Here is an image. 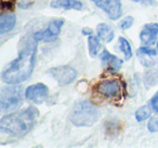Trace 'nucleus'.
Returning a JSON list of instances; mask_svg holds the SVG:
<instances>
[{"label": "nucleus", "instance_id": "nucleus-12", "mask_svg": "<svg viewBox=\"0 0 158 148\" xmlns=\"http://www.w3.org/2000/svg\"><path fill=\"white\" fill-rule=\"evenodd\" d=\"M51 8L63 10H77L82 9V3L79 0H51Z\"/></svg>", "mask_w": 158, "mask_h": 148}, {"label": "nucleus", "instance_id": "nucleus-2", "mask_svg": "<svg viewBox=\"0 0 158 148\" xmlns=\"http://www.w3.org/2000/svg\"><path fill=\"white\" fill-rule=\"evenodd\" d=\"M38 118L39 110L34 106H29L20 111H13L1 118L0 131L10 136H24L33 130Z\"/></svg>", "mask_w": 158, "mask_h": 148}, {"label": "nucleus", "instance_id": "nucleus-20", "mask_svg": "<svg viewBox=\"0 0 158 148\" xmlns=\"http://www.w3.org/2000/svg\"><path fill=\"white\" fill-rule=\"evenodd\" d=\"M158 51L156 49H153V48H149L147 46H144V47H140L138 49V55L140 56H144V57H155L157 55Z\"/></svg>", "mask_w": 158, "mask_h": 148}, {"label": "nucleus", "instance_id": "nucleus-18", "mask_svg": "<svg viewBox=\"0 0 158 148\" xmlns=\"http://www.w3.org/2000/svg\"><path fill=\"white\" fill-rule=\"evenodd\" d=\"M151 109H149L148 106H142L135 111L134 117H135V120L138 122H143L151 118Z\"/></svg>", "mask_w": 158, "mask_h": 148}, {"label": "nucleus", "instance_id": "nucleus-9", "mask_svg": "<svg viewBox=\"0 0 158 148\" xmlns=\"http://www.w3.org/2000/svg\"><path fill=\"white\" fill-rule=\"evenodd\" d=\"M158 36V23H147L140 33V40L143 46L151 47L156 44Z\"/></svg>", "mask_w": 158, "mask_h": 148}, {"label": "nucleus", "instance_id": "nucleus-14", "mask_svg": "<svg viewBox=\"0 0 158 148\" xmlns=\"http://www.w3.org/2000/svg\"><path fill=\"white\" fill-rule=\"evenodd\" d=\"M88 49H89V53H90L91 57L92 58L97 57L100 49H101L100 38L93 35L88 36Z\"/></svg>", "mask_w": 158, "mask_h": 148}, {"label": "nucleus", "instance_id": "nucleus-13", "mask_svg": "<svg viewBox=\"0 0 158 148\" xmlns=\"http://www.w3.org/2000/svg\"><path fill=\"white\" fill-rule=\"evenodd\" d=\"M97 34L98 37L103 43H110L115 37V32L112 27L106 23H100L97 26Z\"/></svg>", "mask_w": 158, "mask_h": 148}, {"label": "nucleus", "instance_id": "nucleus-25", "mask_svg": "<svg viewBox=\"0 0 158 148\" xmlns=\"http://www.w3.org/2000/svg\"><path fill=\"white\" fill-rule=\"evenodd\" d=\"M157 51H158V40H157Z\"/></svg>", "mask_w": 158, "mask_h": 148}, {"label": "nucleus", "instance_id": "nucleus-5", "mask_svg": "<svg viewBox=\"0 0 158 148\" xmlns=\"http://www.w3.org/2000/svg\"><path fill=\"white\" fill-rule=\"evenodd\" d=\"M97 93L110 100H119L123 96V87L118 80H105L94 86Z\"/></svg>", "mask_w": 158, "mask_h": 148}, {"label": "nucleus", "instance_id": "nucleus-17", "mask_svg": "<svg viewBox=\"0 0 158 148\" xmlns=\"http://www.w3.org/2000/svg\"><path fill=\"white\" fill-rule=\"evenodd\" d=\"M64 25V20L63 19H56V20H52L50 23H49L48 27L47 29L50 31V33L52 34L53 36L57 37L59 34L61 33L62 26Z\"/></svg>", "mask_w": 158, "mask_h": 148}, {"label": "nucleus", "instance_id": "nucleus-11", "mask_svg": "<svg viewBox=\"0 0 158 148\" xmlns=\"http://www.w3.org/2000/svg\"><path fill=\"white\" fill-rule=\"evenodd\" d=\"M16 25V16L15 14L10 12H3L0 16V34L3 35L9 33L15 27Z\"/></svg>", "mask_w": 158, "mask_h": 148}, {"label": "nucleus", "instance_id": "nucleus-4", "mask_svg": "<svg viewBox=\"0 0 158 148\" xmlns=\"http://www.w3.org/2000/svg\"><path fill=\"white\" fill-rule=\"evenodd\" d=\"M23 88L19 84H10L3 87L0 94V108L2 112H13L22 107Z\"/></svg>", "mask_w": 158, "mask_h": 148}, {"label": "nucleus", "instance_id": "nucleus-22", "mask_svg": "<svg viewBox=\"0 0 158 148\" xmlns=\"http://www.w3.org/2000/svg\"><path fill=\"white\" fill-rule=\"evenodd\" d=\"M147 130L151 133L158 132V117H151L147 123Z\"/></svg>", "mask_w": 158, "mask_h": 148}, {"label": "nucleus", "instance_id": "nucleus-1", "mask_svg": "<svg viewBox=\"0 0 158 148\" xmlns=\"http://www.w3.org/2000/svg\"><path fill=\"white\" fill-rule=\"evenodd\" d=\"M22 47L19 56L12 60L3 70L1 78L6 84H21L31 78L35 68L36 55H37L38 42L34 37L21 42Z\"/></svg>", "mask_w": 158, "mask_h": 148}, {"label": "nucleus", "instance_id": "nucleus-3", "mask_svg": "<svg viewBox=\"0 0 158 148\" xmlns=\"http://www.w3.org/2000/svg\"><path fill=\"white\" fill-rule=\"evenodd\" d=\"M100 112L89 100H81L74 105L69 114V120L75 126L89 128L99 120Z\"/></svg>", "mask_w": 158, "mask_h": 148}, {"label": "nucleus", "instance_id": "nucleus-16", "mask_svg": "<svg viewBox=\"0 0 158 148\" xmlns=\"http://www.w3.org/2000/svg\"><path fill=\"white\" fill-rule=\"evenodd\" d=\"M34 39L37 40L38 43L44 42V43H49V42H53L55 39V36H53L52 34L50 33L48 29H40V31H37L35 34L33 35Z\"/></svg>", "mask_w": 158, "mask_h": 148}, {"label": "nucleus", "instance_id": "nucleus-23", "mask_svg": "<svg viewBox=\"0 0 158 148\" xmlns=\"http://www.w3.org/2000/svg\"><path fill=\"white\" fill-rule=\"evenodd\" d=\"M151 107L156 113H158V92H156L155 95L151 99Z\"/></svg>", "mask_w": 158, "mask_h": 148}, {"label": "nucleus", "instance_id": "nucleus-24", "mask_svg": "<svg viewBox=\"0 0 158 148\" xmlns=\"http://www.w3.org/2000/svg\"><path fill=\"white\" fill-rule=\"evenodd\" d=\"M81 33H82V35H85V36H90L93 34V31L91 29H89V27H85V29H82Z\"/></svg>", "mask_w": 158, "mask_h": 148}, {"label": "nucleus", "instance_id": "nucleus-21", "mask_svg": "<svg viewBox=\"0 0 158 148\" xmlns=\"http://www.w3.org/2000/svg\"><path fill=\"white\" fill-rule=\"evenodd\" d=\"M133 23H134V19L132 18V16H126L125 19H123V20L119 22L118 26L120 27L121 29L126 31V29H130V27L133 25Z\"/></svg>", "mask_w": 158, "mask_h": 148}, {"label": "nucleus", "instance_id": "nucleus-7", "mask_svg": "<svg viewBox=\"0 0 158 148\" xmlns=\"http://www.w3.org/2000/svg\"><path fill=\"white\" fill-rule=\"evenodd\" d=\"M24 97L26 100L36 105H41L49 97V88L44 83H36L26 87L24 92Z\"/></svg>", "mask_w": 158, "mask_h": 148}, {"label": "nucleus", "instance_id": "nucleus-10", "mask_svg": "<svg viewBox=\"0 0 158 148\" xmlns=\"http://www.w3.org/2000/svg\"><path fill=\"white\" fill-rule=\"evenodd\" d=\"M100 58H101V61H102V63H103V65H105L106 68L110 69V71H118V70H120L121 66H123V60L119 59L116 56L112 55V53L108 50H106V49H104V50L102 51Z\"/></svg>", "mask_w": 158, "mask_h": 148}, {"label": "nucleus", "instance_id": "nucleus-6", "mask_svg": "<svg viewBox=\"0 0 158 148\" xmlns=\"http://www.w3.org/2000/svg\"><path fill=\"white\" fill-rule=\"evenodd\" d=\"M48 73L61 86H65L73 83L77 78V71L70 65H59L50 69Z\"/></svg>", "mask_w": 158, "mask_h": 148}, {"label": "nucleus", "instance_id": "nucleus-8", "mask_svg": "<svg viewBox=\"0 0 158 148\" xmlns=\"http://www.w3.org/2000/svg\"><path fill=\"white\" fill-rule=\"evenodd\" d=\"M91 1L112 21H117L123 14V5L120 0H91Z\"/></svg>", "mask_w": 158, "mask_h": 148}, {"label": "nucleus", "instance_id": "nucleus-15", "mask_svg": "<svg viewBox=\"0 0 158 148\" xmlns=\"http://www.w3.org/2000/svg\"><path fill=\"white\" fill-rule=\"evenodd\" d=\"M118 47H119V50L123 53L126 60L131 59V58H132L131 45H130V43L128 42L125 37H121V36H120V37L118 38Z\"/></svg>", "mask_w": 158, "mask_h": 148}, {"label": "nucleus", "instance_id": "nucleus-19", "mask_svg": "<svg viewBox=\"0 0 158 148\" xmlns=\"http://www.w3.org/2000/svg\"><path fill=\"white\" fill-rule=\"evenodd\" d=\"M144 82L146 86H154L158 84V71H149L145 74Z\"/></svg>", "mask_w": 158, "mask_h": 148}]
</instances>
